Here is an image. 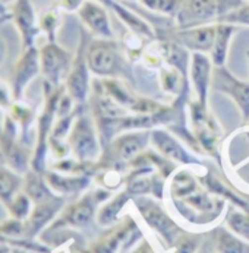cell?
I'll return each instance as SVG.
<instances>
[{
  "mask_svg": "<svg viewBox=\"0 0 249 253\" xmlns=\"http://www.w3.org/2000/svg\"><path fill=\"white\" fill-rule=\"evenodd\" d=\"M215 249L218 253H248L249 246L236 239L227 230H218L215 234Z\"/></svg>",
  "mask_w": 249,
  "mask_h": 253,
  "instance_id": "4316f807",
  "label": "cell"
},
{
  "mask_svg": "<svg viewBox=\"0 0 249 253\" xmlns=\"http://www.w3.org/2000/svg\"><path fill=\"white\" fill-rule=\"evenodd\" d=\"M68 145L73 157L81 163H93L100 154V144L96 132V126L90 116L84 114L82 110L76 116L72 125Z\"/></svg>",
  "mask_w": 249,
  "mask_h": 253,
  "instance_id": "5b68a950",
  "label": "cell"
},
{
  "mask_svg": "<svg viewBox=\"0 0 249 253\" xmlns=\"http://www.w3.org/2000/svg\"><path fill=\"white\" fill-rule=\"evenodd\" d=\"M24 176L13 171L7 166L0 163V202L7 207L9 202L22 190Z\"/></svg>",
  "mask_w": 249,
  "mask_h": 253,
  "instance_id": "d4e9b609",
  "label": "cell"
},
{
  "mask_svg": "<svg viewBox=\"0 0 249 253\" xmlns=\"http://www.w3.org/2000/svg\"><path fill=\"white\" fill-rule=\"evenodd\" d=\"M33 207H34V202L31 201V198L24 192L21 190L18 195H15V198L9 202V205L6 207L7 212H9V217L16 218V219H21V221H25L27 218L30 217L31 211H33Z\"/></svg>",
  "mask_w": 249,
  "mask_h": 253,
  "instance_id": "83f0119b",
  "label": "cell"
},
{
  "mask_svg": "<svg viewBox=\"0 0 249 253\" xmlns=\"http://www.w3.org/2000/svg\"><path fill=\"white\" fill-rule=\"evenodd\" d=\"M101 190L94 192V193H87L85 196L79 198L78 201H75L73 204L63 207V210L59 212V215L56 217V219L50 224V227L43 233H53L66 227H84L87 225L96 212V207L100 201H103L107 196H100Z\"/></svg>",
  "mask_w": 249,
  "mask_h": 253,
  "instance_id": "ba28073f",
  "label": "cell"
},
{
  "mask_svg": "<svg viewBox=\"0 0 249 253\" xmlns=\"http://www.w3.org/2000/svg\"><path fill=\"white\" fill-rule=\"evenodd\" d=\"M10 253H34V252H30V251H27V249H21V248H13Z\"/></svg>",
  "mask_w": 249,
  "mask_h": 253,
  "instance_id": "60d3db41",
  "label": "cell"
},
{
  "mask_svg": "<svg viewBox=\"0 0 249 253\" xmlns=\"http://www.w3.org/2000/svg\"><path fill=\"white\" fill-rule=\"evenodd\" d=\"M65 207V198L63 196H54L51 199H47L44 202L34 204L33 211L30 217L24 221V239L36 240L40 234H43L50 224L56 219L59 212Z\"/></svg>",
  "mask_w": 249,
  "mask_h": 253,
  "instance_id": "8fae6325",
  "label": "cell"
},
{
  "mask_svg": "<svg viewBox=\"0 0 249 253\" xmlns=\"http://www.w3.org/2000/svg\"><path fill=\"white\" fill-rule=\"evenodd\" d=\"M33 146L24 142L15 120L4 111L0 122V163L19 174L31 169Z\"/></svg>",
  "mask_w": 249,
  "mask_h": 253,
  "instance_id": "7a4b0ae2",
  "label": "cell"
},
{
  "mask_svg": "<svg viewBox=\"0 0 249 253\" xmlns=\"http://www.w3.org/2000/svg\"><path fill=\"white\" fill-rule=\"evenodd\" d=\"M38 75H41L38 47L33 45L28 48H21V54L13 63L12 73H10V82H9L13 101L25 100V92H27L28 85Z\"/></svg>",
  "mask_w": 249,
  "mask_h": 253,
  "instance_id": "52a82bcc",
  "label": "cell"
},
{
  "mask_svg": "<svg viewBox=\"0 0 249 253\" xmlns=\"http://www.w3.org/2000/svg\"><path fill=\"white\" fill-rule=\"evenodd\" d=\"M60 25H62V12L54 6L49 7L47 10H44L43 13L38 15L40 31H41V34L46 36L47 41H56Z\"/></svg>",
  "mask_w": 249,
  "mask_h": 253,
  "instance_id": "484cf974",
  "label": "cell"
},
{
  "mask_svg": "<svg viewBox=\"0 0 249 253\" xmlns=\"http://www.w3.org/2000/svg\"><path fill=\"white\" fill-rule=\"evenodd\" d=\"M128 201V193H120L117 195L111 202H108L107 205H104L100 212H99V224L101 225H108V224H113L117 218V214L120 212V210L123 208L125 202Z\"/></svg>",
  "mask_w": 249,
  "mask_h": 253,
  "instance_id": "f1b7e54d",
  "label": "cell"
},
{
  "mask_svg": "<svg viewBox=\"0 0 249 253\" xmlns=\"http://www.w3.org/2000/svg\"><path fill=\"white\" fill-rule=\"evenodd\" d=\"M60 253H62V252H60Z\"/></svg>",
  "mask_w": 249,
  "mask_h": 253,
  "instance_id": "f6af8a7d",
  "label": "cell"
},
{
  "mask_svg": "<svg viewBox=\"0 0 249 253\" xmlns=\"http://www.w3.org/2000/svg\"><path fill=\"white\" fill-rule=\"evenodd\" d=\"M149 135L147 132L141 133H128L119 136L114 142L113 148L116 152V158H120V161H129L134 160L141 151L145 149L148 144Z\"/></svg>",
  "mask_w": 249,
  "mask_h": 253,
  "instance_id": "d6986e66",
  "label": "cell"
},
{
  "mask_svg": "<svg viewBox=\"0 0 249 253\" xmlns=\"http://www.w3.org/2000/svg\"><path fill=\"white\" fill-rule=\"evenodd\" d=\"M87 63L97 76H114L122 71L117 44L107 38H94L87 45Z\"/></svg>",
  "mask_w": 249,
  "mask_h": 253,
  "instance_id": "9c48e42d",
  "label": "cell"
},
{
  "mask_svg": "<svg viewBox=\"0 0 249 253\" xmlns=\"http://www.w3.org/2000/svg\"><path fill=\"white\" fill-rule=\"evenodd\" d=\"M108 7H111L116 12V15L122 19V22L129 28V31L138 34V36L143 37V38H154L155 37V33L152 31V28L144 21L143 18H140L137 13H134L126 6H123V4L111 0L108 3Z\"/></svg>",
  "mask_w": 249,
  "mask_h": 253,
  "instance_id": "cb8c5ba5",
  "label": "cell"
},
{
  "mask_svg": "<svg viewBox=\"0 0 249 253\" xmlns=\"http://www.w3.org/2000/svg\"><path fill=\"white\" fill-rule=\"evenodd\" d=\"M12 103H13V97H12L10 86L0 79V109L6 111L12 106Z\"/></svg>",
  "mask_w": 249,
  "mask_h": 253,
  "instance_id": "8d00e7d4",
  "label": "cell"
},
{
  "mask_svg": "<svg viewBox=\"0 0 249 253\" xmlns=\"http://www.w3.org/2000/svg\"><path fill=\"white\" fill-rule=\"evenodd\" d=\"M180 75L182 73L163 71V73H161L163 86L166 91H170V92H179L180 91V84H182V81H185V78H180Z\"/></svg>",
  "mask_w": 249,
  "mask_h": 253,
  "instance_id": "836d02e7",
  "label": "cell"
},
{
  "mask_svg": "<svg viewBox=\"0 0 249 253\" xmlns=\"http://www.w3.org/2000/svg\"><path fill=\"white\" fill-rule=\"evenodd\" d=\"M87 45H88L87 34L81 33V40L76 53L73 56V63L65 81V89L76 106H84L90 92L91 71L87 63Z\"/></svg>",
  "mask_w": 249,
  "mask_h": 253,
  "instance_id": "8992f818",
  "label": "cell"
},
{
  "mask_svg": "<svg viewBox=\"0 0 249 253\" xmlns=\"http://www.w3.org/2000/svg\"><path fill=\"white\" fill-rule=\"evenodd\" d=\"M199 253H213L211 252V251H208V249H205V248H204V249H202V251H201V252Z\"/></svg>",
  "mask_w": 249,
  "mask_h": 253,
  "instance_id": "ee69618b",
  "label": "cell"
},
{
  "mask_svg": "<svg viewBox=\"0 0 249 253\" xmlns=\"http://www.w3.org/2000/svg\"><path fill=\"white\" fill-rule=\"evenodd\" d=\"M213 85L226 94H229L239 106L242 111L244 120L249 119V84L238 81L235 76H232L223 66H215L214 69Z\"/></svg>",
  "mask_w": 249,
  "mask_h": 253,
  "instance_id": "5bb4252c",
  "label": "cell"
},
{
  "mask_svg": "<svg viewBox=\"0 0 249 253\" xmlns=\"http://www.w3.org/2000/svg\"><path fill=\"white\" fill-rule=\"evenodd\" d=\"M13 249V246L7 245V243H1L0 242V253H10Z\"/></svg>",
  "mask_w": 249,
  "mask_h": 253,
  "instance_id": "ab89813d",
  "label": "cell"
},
{
  "mask_svg": "<svg viewBox=\"0 0 249 253\" xmlns=\"http://www.w3.org/2000/svg\"><path fill=\"white\" fill-rule=\"evenodd\" d=\"M197 242L192 239H180L179 240L176 253H195Z\"/></svg>",
  "mask_w": 249,
  "mask_h": 253,
  "instance_id": "74e56055",
  "label": "cell"
},
{
  "mask_svg": "<svg viewBox=\"0 0 249 253\" xmlns=\"http://www.w3.org/2000/svg\"><path fill=\"white\" fill-rule=\"evenodd\" d=\"M22 190L31 198V201L34 204L38 202H44L47 199H51L54 196H57L50 186L47 184L44 173L36 171L33 169H30L25 174H24V184H22Z\"/></svg>",
  "mask_w": 249,
  "mask_h": 253,
  "instance_id": "44dd1931",
  "label": "cell"
},
{
  "mask_svg": "<svg viewBox=\"0 0 249 253\" xmlns=\"http://www.w3.org/2000/svg\"><path fill=\"white\" fill-rule=\"evenodd\" d=\"M227 224L236 234L242 236L249 242V215L241 212H232L227 217Z\"/></svg>",
  "mask_w": 249,
  "mask_h": 253,
  "instance_id": "1f68e13d",
  "label": "cell"
},
{
  "mask_svg": "<svg viewBox=\"0 0 249 253\" xmlns=\"http://www.w3.org/2000/svg\"><path fill=\"white\" fill-rule=\"evenodd\" d=\"M158 51L164 57V60L170 66H173L179 73H182V76L186 79L188 66H189V60H191L189 50L178 44V42H175V41L160 40L158 41Z\"/></svg>",
  "mask_w": 249,
  "mask_h": 253,
  "instance_id": "ffe728a7",
  "label": "cell"
},
{
  "mask_svg": "<svg viewBox=\"0 0 249 253\" xmlns=\"http://www.w3.org/2000/svg\"><path fill=\"white\" fill-rule=\"evenodd\" d=\"M97 1H100V3H103L104 6H108V3H110L111 0H97Z\"/></svg>",
  "mask_w": 249,
  "mask_h": 253,
  "instance_id": "7bdbcfd3",
  "label": "cell"
},
{
  "mask_svg": "<svg viewBox=\"0 0 249 253\" xmlns=\"http://www.w3.org/2000/svg\"><path fill=\"white\" fill-rule=\"evenodd\" d=\"M7 15L19 36L21 48L37 45V38L41 36V31L38 27V15L31 0H16L9 7Z\"/></svg>",
  "mask_w": 249,
  "mask_h": 253,
  "instance_id": "30bf717a",
  "label": "cell"
},
{
  "mask_svg": "<svg viewBox=\"0 0 249 253\" xmlns=\"http://www.w3.org/2000/svg\"><path fill=\"white\" fill-rule=\"evenodd\" d=\"M6 113L18 125L24 142L31 146L30 133H31V129L37 125V117H38L36 110L33 109L28 103H25V100H22V101H13L12 106L6 110Z\"/></svg>",
  "mask_w": 249,
  "mask_h": 253,
  "instance_id": "ac0fdd59",
  "label": "cell"
},
{
  "mask_svg": "<svg viewBox=\"0 0 249 253\" xmlns=\"http://www.w3.org/2000/svg\"><path fill=\"white\" fill-rule=\"evenodd\" d=\"M151 181L148 179H137V180L131 181L129 180V184H128V192L129 193H135V195H143V193H147L151 190Z\"/></svg>",
  "mask_w": 249,
  "mask_h": 253,
  "instance_id": "d590c367",
  "label": "cell"
},
{
  "mask_svg": "<svg viewBox=\"0 0 249 253\" xmlns=\"http://www.w3.org/2000/svg\"><path fill=\"white\" fill-rule=\"evenodd\" d=\"M195 187H197V183L194 180L192 174H189L186 171L178 173L173 179V184H172L173 193L176 196H188L195 190Z\"/></svg>",
  "mask_w": 249,
  "mask_h": 253,
  "instance_id": "4dcf8cb0",
  "label": "cell"
},
{
  "mask_svg": "<svg viewBox=\"0 0 249 253\" xmlns=\"http://www.w3.org/2000/svg\"><path fill=\"white\" fill-rule=\"evenodd\" d=\"M6 54H7V45H6V41H4V38L0 36V65L4 62V59H6Z\"/></svg>",
  "mask_w": 249,
  "mask_h": 253,
  "instance_id": "f35d334b",
  "label": "cell"
},
{
  "mask_svg": "<svg viewBox=\"0 0 249 253\" xmlns=\"http://www.w3.org/2000/svg\"><path fill=\"white\" fill-rule=\"evenodd\" d=\"M138 207H140V211L145 218V221L152 227L155 228L170 245L175 242V239L178 237L179 227L167 217V214L158 207V205H154L151 202H138Z\"/></svg>",
  "mask_w": 249,
  "mask_h": 253,
  "instance_id": "2e32d148",
  "label": "cell"
},
{
  "mask_svg": "<svg viewBox=\"0 0 249 253\" xmlns=\"http://www.w3.org/2000/svg\"><path fill=\"white\" fill-rule=\"evenodd\" d=\"M44 89V104L38 113L36 125V141L33 145L31 169L46 173L47 170V154H49V139L53 132L54 123L57 120V104L65 92V85L51 86L43 82Z\"/></svg>",
  "mask_w": 249,
  "mask_h": 253,
  "instance_id": "6da1fadb",
  "label": "cell"
},
{
  "mask_svg": "<svg viewBox=\"0 0 249 253\" xmlns=\"http://www.w3.org/2000/svg\"><path fill=\"white\" fill-rule=\"evenodd\" d=\"M38 51L41 76L44 78L43 82L51 86L65 85L75 54L62 47L57 41H46L41 47H38Z\"/></svg>",
  "mask_w": 249,
  "mask_h": 253,
  "instance_id": "277c9868",
  "label": "cell"
},
{
  "mask_svg": "<svg viewBox=\"0 0 249 253\" xmlns=\"http://www.w3.org/2000/svg\"><path fill=\"white\" fill-rule=\"evenodd\" d=\"M217 22H226L232 25H247L249 27V4H242L238 9L226 13Z\"/></svg>",
  "mask_w": 249,
  "mask_h": 253,
  "instance_id": "d6a6232c",
  "label": "cell"
},
{
  "mask_svg": "<svg viewBox=\"0 0 249 253\" xmlns=\"http://www.w3.org/2000/svg\"><path fill=\"white\" fill-rule=\"evenodd\" d=\"M191 78L198 94V101L207 106V94L211 78V62L204 53H192L191 56Z\"/></svg>",
  "mask_w": 249,
  "mask_h": 253,
  "instance_id": "e0dca14e",
  "label": "cell"
},
{
  "mask_svg": "<svg viewBox=\"0 0 249 253\" xmlns=\"http://www.w3.org/2000/svg\"><path fill=\"white\" fill-rule=\"evenodd\" d=\"M9 21V16H6V15H0V27L4 24V22H7Z\"/></svg>",
  "mask_w": 249,
  "mask_h": 253,
  "instance_id": "b9f144b4",
  "label": "cell"
},
{
  "mask_svg": "<svg viewBox=\"0 0 249 253\" xmlns=\"http://www.w3.org/2000/svg\"><path fill=\"white\" fill-rule=\"evenodd\" d=\"M85 0H54L53 6L57 7L62 13H71V12H78L79 7L84 4Z\"/></svg>",
  "mask_w": 249,
  "mask_h": 253,
  "instance_id": "e575fe53",
  "label": "cell"
},
{
  "mask_svg": "<svg viewBox=\"0 0 249 253\" xmlns=\"http://www.w3.org/2000/svg\"><path fill=\"white\" fill-rule=\"evenodd\" d=\"M151 139H152V144L157 146V149L160 152H163L166 157H169L172 160H176V161H180L183 164L195 163L194 158L167 132H164V130H154L151 133Z\"/></svg>",
  "mask_w": 249,
  "mask_h": 253,
  "instance_id": "7402d4cb",
  "label": "cell"
},
{
  "mask_svg": "<svg viewBox=\"0 0 249 253\" xmlns=\"http://www.w3.org/2000/svg\"><path fill=\"white\" fill-rule=\"evenodd\" d=\"M235 31H236V25L226 24V22H215V37H214L213 48L210 51L214 66H224L230 40Z\"/></svg>",
  "mask_w": 249,
  "mask_h": 253,
  "instance_id": "603a6c76",
  "label": "cell"
},
{
  "mask_svg": "<svg viewBox=\"0 0 249 253\" xmlns=\"http://www.w3.org/2000/svg\"><path fill=\"white\" fill-rule=\"evenodd\" d=\"M182 1L183 0H141V3L149 10L175 18L180 10Z\"/></svg>",
  "mask_w": 249,
  "mask_h": 253,
  "instance_id": "f546056e",
  "label": "cell"
},
{
  "mask_svg": "<svg viewBox=\"0 0 249 253\" xmlns=\"http://www.w3.org/2000/svg\"><path fill=\"white\" fill-rule=\"evenodd\" d=\"M85 30L96 38H113V30L110 25L106 6L97 0H85L76 12Z\"/></svg>",
  "mask_w": 249,
  "mask_h": 253,
  "instance_id": "4fadbf2b",
  "label": "cell"
},
{
  "mask_svg": "<svg viewBox=\"0 0 249 253\" xmlns=\"http://www.w3.org/2000/svg\"><path fill=\"white\" fill-rule=\"evenodd\" d=\"M215 37V24L192 27V28H175L172 31H166L161 40H170L194 53H207L211 51Z\"/></svg>",
  "mask_w": 249,
  "mask_h": 253,
  "instance_id": "7c38bea8",
  "label": "cell"
},
{
  "mask_svg": "<svg viewBox=\"0 0 249 253\" xmlns=\"http://www.w3.org/2000/svg\"><path fill=\"white\" fill-rule=\"evenodd\" d=\"M242 4V0H183L176 15L178 28L210 25Z\"/></svg>",
  "mask_w": 249,
  "mask_h": 253,
  "instance_id": "3957f363",
  "label": "cell"
},
{
  "mask_svg": "<svg viewBox=\"0 0 249 253\" xmlns=\"http://www.w3.org/2000/svg\"><path fill=\"white\" fill-rule=\"evenodd\" d=\"M44 177L50 189L59 196L76 195L90 186V177L82 174H66L56 170H46Z\"/></svg>",
  "mask_w": 249,
  "mask_h": 253,
  "instance_id": "9a60e30c",
  "label": "cell"
}]
</instances>
